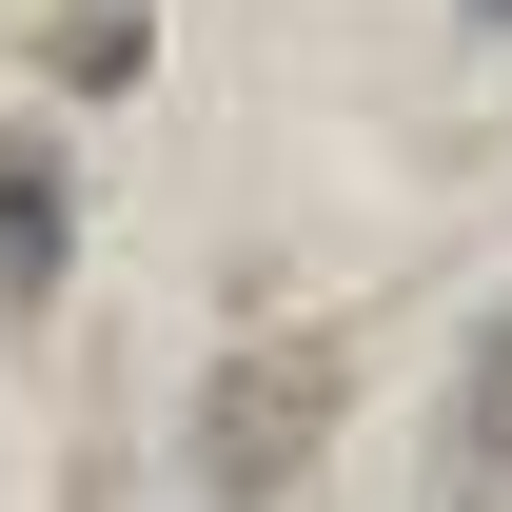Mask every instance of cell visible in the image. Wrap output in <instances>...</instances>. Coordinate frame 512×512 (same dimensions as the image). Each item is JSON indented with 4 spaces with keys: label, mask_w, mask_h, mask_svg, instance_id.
I'll return each instance as SVG.
<instances>
[{
    "label": "cell",
    "mask_w": 512,
    "mask_h": 512,
    "mask_svg": "<svg viewBox=\"0 0 512 512\" xmlns=\"http://www.w3.org/2000/svg\"><path fill=\"white\" fill-rule=\"evenodd\" d=\"M335 414H355V355L335 335H237L197 375V493L217 512H296V473L335 453Z\"/></svg>",
    "instance_id": "cell-1"
},
{
    "label": "cell",
    "mask_w": 512,
    "mask_h": 512,
    "mask_svg": "<svg viewBox=\"0 0 512 512\" xmlns=\"http://www.w3.org/2000/svg\"><path fill=\"white\" fill-rule=\"evenodd\" d=\"M434 473H453V512L512 493V316L473 335V375H453V453H434Z\"/></svg>",
    "instance_id": "cell-3"
},
{
    "label": "cell",
    "mask_w": 512,
    "mask_h": 512,
    "mask_svg": "<svg viewBox=\"0 0 512 512\" xmlns=\"http://www.w3.org/2000/svg\"><path fill=\"white\" fill-rule=\"evenodd\" d=\"M40 60H60L79 99H119V79L158 60V20H138V0H79V20H40Z\"/></svg>",
    "instance_id": "cell-4"
},
{
    "label": "cell",
    "mask_w": 512,
    "mask_h": 512,
    "mask_svg": "<svg viewBox=\"0 0 512 512\" xmlns=\"http://www.w3.org/2000/svg\"><path fill=\"white\" fill-rule=\"evenodd\" d=\"M60 256H79V158L20 119L0 138V316H60Z\"/></svg>",
    "instance_id": "cell-2"
}]
</instances>
